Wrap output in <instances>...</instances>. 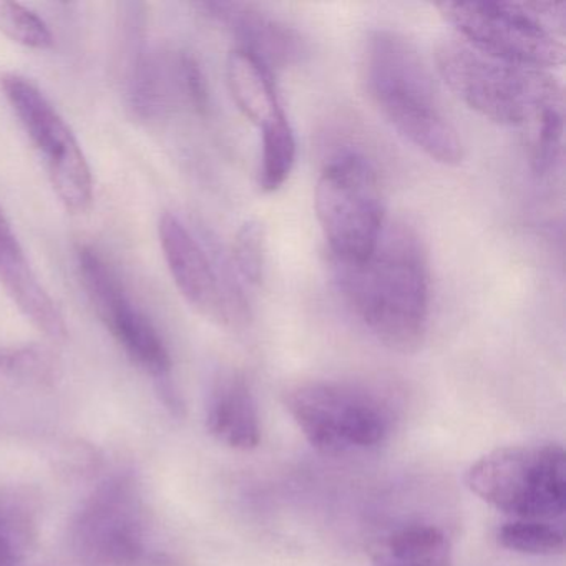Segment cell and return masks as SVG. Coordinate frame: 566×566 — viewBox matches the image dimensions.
I'll return each mask as SVG.
<instances>
[{
	"label": "cell",
	"instance_id": "6",
	"mask_svg": "<svg viewBox=\"0 0 566 566\" xmlns=\"http://www.w3.org/2000/svg\"><path fill=\"white\" fill-rule=\"evenodd\" d=\"M284 406L314 449H374L392 432V409L376 390L344 380H310L284 394Z\"/></svg>",
	"mask_w": 566,
	"mask_h": 566
},
{
	"label": "cell",
	"instance_id": "5",
	"mask_svg": "<svg viewBox=\"0 0 566 566\" xmlns=\"http://www.w3.org/2000/svg\"><path fill=\"white\" fill-rule=\"evenodd\" d=\"M314 210L331 260H366L386 228V201L376 168L357 151L334 155L317 178Z\"/></svg>",
	"mask_w": 566,
	"mask_h": 566
},
{
	"label": "cell",
	"instance_id": "13",
	"mask_svg": "<svg viewBox=\"0 0 566 566\" xmlns=\"http://www.w3.org/2000/svg\"><path fill=\"white\" fill-rule=\"evenodd\" d=\"M0 284L12 303L49 339L64 340L67 324L51 294L32 270L18 234L0 208Z\"/></svg>",
	"mask_w": 566,
	"mask_h": 566
},
{
	"label": "cell",
	"instance_id": "11",
	"mask_svg": "<svg viewBox=\"0 0 566 566\" xmlns=\"http://www.w3.org/2000/svg\"><path fill=\"white\" fill-rule=\"evenodd\" d=\"M77 270L95 313L125 354L150 374L157 386L170 382V350L154 323L135 306L117 271L92 247L78 248Z\"/></svg>",
	"mask_w": 566,
	"mask_h": 566
},
{
	"label": "cell",
	"instance_id": "16",
	"mask_svg": "<svg viewBox=\"0 0 566 566\" xmlns=\"http://www.w3.org/2000/svg\"><path fill=\"white\" fill-rule=\"evenodd\" d=\"M374 566H453L452 546L439 526L410 523L379 543Z\"/></svg>",
	"mask_w": 566,
	"mask_h": 566
},
{
	"label": "cell",
	"instance_id": "12",
	"mask_svg": "<svg viewBox=\"0 0 566 566\" xmlns=\"http://www.w3.org/2000/svg\"><path fill=\"white\" fill-rule=\"evenodd\" d=\"M205 18L223 25L237 49L260 59L271 72L283 71L303 62L306 41L296 29L261 9L241 2H200L195 6Z\"/></svg>",
	"mask_w": 566,
	"mask_h": 566
},
{
	"label": "cell",
	"instance_id": "14",
	"mask_svg": "<svg viewBox=\"0 0 566 566\" xmlns=\"http://www.w3.org/2000/svg\"><path fill=\"white\" fill-rule=\"evenodd\" d=\"M207 429L233 450L248 452L260 446V412L243 374L224 373L214 380L207 402Z\"/></svg>",
	"mask_w": 566,
	"mask_h": 566
},
{
	"label": "cell",
	"instance_id": "21",
	"mask_svg": "<svg viewBox=\"0 0 566 566\" xmlns=\"http://www.w3.org/2000/svg\"><path fill=\"white\" fill-rule=\"evenodd\" d=\"M231 263L241 283L251 287L260 286L266 268V233L260 221H247L238 230Z\"/></svg>",
	"mask_w": 566,
	"mask_h": 566
},
{
	"label": "cell",
	"instance_id": "22",
	"mask_svg": "<svg viewBox=\"0 0 566 566\" xmlns=\"http://www.w3.org/2000/svg\"><path fill=\"white\" fill-rule=\"evenodd\" d=\"M526 145L535 174L546 175L555 168L563 148V107L546 112L526 128Z\"/></svg>",
	"mask_w": 566,
	"mask_h": 566
},
{
	"label": "cell",
	"instance_id": "1",
	"mask_svg": "<svg viewBox=\"0 0 566 566\" xmlns=\"http://www.w3.org/2000/svg\"><path fill=\"white\" fill-rule=\"evenodd\" d=\"M333 263L337 290L360 324L387 349L417 353L430 317L429 260L419 233L400 221L386 224L366 260Z\"/></svg>",
	"mask_w": 566,
	"mask_h": 566
},
{
	"label": "cell",
	"instance_id": "18",
	"mask_svg": "<svg viewBox=\"0 0 566 566\" xmlns=\"http://www.w3.org/2000/svg\"><path fill=\"white\" fill-rule=\"evenodd\" d=\"M261 167L258 184L264 193L280 190L296 164V137L290 120L276 122L261 132Z\"/></svg>",
	"mask_w": 566,
	"mask_h": 566
},
{
	"label": "cell",
	"instance_id": "20",
	"mask_svg": "<svg viewBox=\"0 0 566 566\" xmlns=\"http://www.w3.org/2000/svg\"><path fill=\"white\" fill-rule=\"evenodd\" d=\"M0 34L32 51H49L55 39L44 19L18 2L0 0Z\"/></svg>",
	"mask_w": 566,
	"mask_h": 566
},
{
	"label": "cell",
	"instance_id": "17",
	"mask_svg": "<svg viewBox=\"0 0 566 566\" xmlns=\"http://www.w3.org/2000/svg\"><path fill=\"white\" fill-rule=\"evenodd\" d=\"M35 515L24 499L0 493V566H21L34 546Z\"/></svg>",
	"mask_w": 566,
	"mask_h": 566
},
{
	"label": "cell",
	"instance_id": "9",
	"mask_svg": "<svg viewBox=\"0 0 566 566\" xmlns=\"http://www.w3.org/2000/svg\"><path fill=\"white\" fill-rule=\"evenodd\" d=\"M158 237L178 293L200 316L227 327H241L250 321L243 283L217 247L205 243L168 211L160 217Z\"/></svg>",
	"mask_w": 566,
	"mask_h": 566
},
{
	"label": "cell",
	"instance_id": "7",
	"mask_svg": "<svg viewBox=\"0 0 566 566\" xmlns=\"http://www.w3.org/2000/svg\"><path fill=\"white\" fill-rule=\"evenodd\" d=\"M549 4L512 2H443L437 6L457 39L480 54L518 67H556L565 45L546 22Z\"/></svg>",
	"mask_w": 566,
	"mask_h": 566
},
{
	"label": "cell",
	"instance_id": "10",
	"mask_svg": "<svg viewBox=\"0 0 566 566\" xmlns=\"http://www.w3.org/2000/svg\"><path fill=\"white\" fill-rule=\"evenodd\" d=\"M0 88L41 155L59 200L74 214L87 213L94 203V177L67 122L44 92L22 75H2Z\"/></svg>",
	"mask_w": 566,
	"mask_h": 566
},
{
	"label": "cell",
	"instance_id": "8",
	"mask_svg": "<svg viewBox=\"0 0 566 566\" xmlns=\"http://www.w3.org/2000/svg\"><path fill=\"white\" fill-rule=\"evenodd\" d=\"M69 546L82 566H144L150 559L144 496L132 475L98 483L69 525Z\"/></svg>",
	"mask_w": 566,
	"mask_h": 566
},
{
	"label": "cell",
	"instance_id": "19",
	"mask_svg": "<svg viewBox=\"0 0 566 566\" xmlns=\"http://www.w3.org/2000/svg\"><path fill=\"white\" fill-rule=\"evenodd\" d=\"M503 548L522 555H558L565 548V536L558 526L536 520H512L503 523L496 532Z\"/></svg>",
	"mask_w": 566,
	"mask_h": 566
},
{
	"label": "cell",
	"instance_id": "4",
	"mask_svg": "<svg viewBox=\"0 0 566 566\" xmlns=\"http://www.w3.org/2000/svg\"><path fill=\"white\" fill-rule=\"evenodd\" d=\"M465 482L505 515L553 522L566 510L565 450L559 443L503 447L476 460Z\"/></svg>",
	"mask_w": 566,
	"mask_h": 566
},
{
	"label": "cell",
	"instance_id": "3",
	"mask_svg": "<svg viewBox=\"0 0 566 566\" xmlns=\"http://www.w3.org/2000/svg\"><path fill=\"white\" fill-rule=\"evenodd\" d=\"M436 64L457 98L493 124L528 128L563 107L562 88L548 72L496 61L460 39L437 48Z\"/></svg>",
	"mask_w": 566,
	"mask_h": 566
},
{
	"label": "cell",
	"instance_id": "15",
	"mask_svg": "<svg viewBox=\"0 0 566 566\" xmlns=\"http://www.w3.org/2000/svg\"><path fill=\"white\" fill-rule=\"evenodd\" d=\"M227 81L234 104L261 132L286 118L273 72L260 59L234 48L228 55Z\"/></svg>",
	"mask_w": 566,
	"mask_h": 566
},
{
	"label": "cell",
	"instance_id": "2",
	"mask_svg": "<svg viewBox=\"0 0 566 566\" xmlns=\"http://www.w3.org/2000/svg\"><path fill=\"white\" fill-rule=\"evenodd\" d=\"M364 78L387 124L437 164L463 160L459 132L443 114L432 74L412 42L389 29L369 35Z\"/></svg>",
	"mask_w": 566,
	"mask_h": 566
},
{
	"label": "cell",
	"instance_id": "23",
	"mask_svg": "<svg viewBox=\"0 0 566 566\" xmlns=\"http://www.w3.org/2000/svg\"><path fill=\"white\" fill-rule=\"evenodd\" d=\"M11 349H0V374H8Z\"/></svg>",
	"mask_w": 566,
	"mask_h": 566
}]
</instances>
